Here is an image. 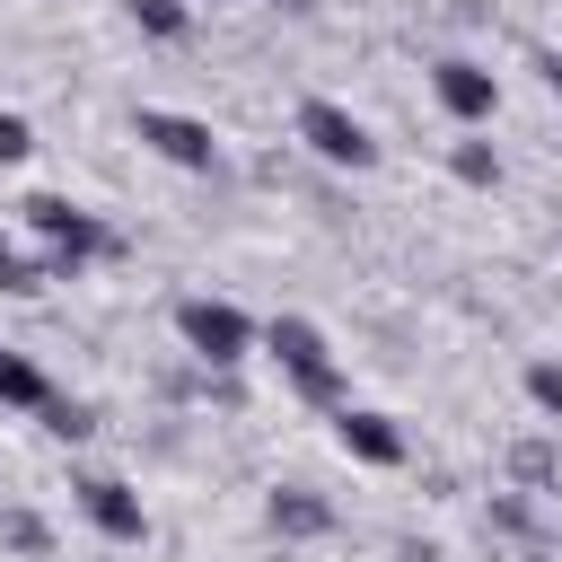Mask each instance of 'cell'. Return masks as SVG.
Returning <instances> with one entry per match:
<instances>
[{
	"label": "cell",
	"instance_id": "cell-8",
	"mask_svg": "<svg viewBox=\"0 0 562 562\" xmlns=\"http://www.w3.org/2000/svg\"><path fill=\"white\" fill-rule=\"evenodd\" d=\"M334 448H342L351 465H404V430H395L386 413H369V404H342V413H334Z\"/></svg>",
	"mask_w": 562,
	"mask_h": 562
},
{
	"label": "cell",
	"instance_id": "cell-9",
	"mask_svg": "<svg viewBox=\"0 0 562 562\" xmlns=\"http://www.w3.org/2000/svg\"><path fill=\"white\" fill-rule=\"evenodd\" d=\"M263 518H272V536H290V544L334 536V501H325V492H307V483H281V492L263 501Z\"/></svg>",
	"mask_w": 562,
	"mask_h": 562
},
{
	"label": "cell",
	"instance_id": "cell-1",
	"mask_svg": "<svg viewBox=\"0 0 562 562\" xmlns=\"http://www.w3.org/2000/svg\"><path fill=\"white\" fill-rule=\"evenodd\" d=\"M18 211H26V228L44 237V272H53V281H79V272H88V263L114 246V228H105L97 211L61 202V193H26Z\"/></svg>",
	"mask_w": 562,
	"mask_h": 562
},
{
	"label": "cell",
	"instance_id": "cell-6",
	"mask_svg": "<svg viewBox=\"0 0 562 562\" xmlns=\"http://www.w3.org/2000/svg\"><path fill=\"white\" fill-rule=\"evenodd\" d=\"M70 501H79V518H88L97 536H114V544H140V536H149V509H140V492H132L123 474H79Z\"/></svg>",
	"mask_w": 562,
	"mask_h": 562
},
{
	"label": "cell",
	"instance_id": "cell-13",
	"mask_svg": "<svg viewBox=\"0 0 562 562\" xmlns=\"http://www.w3.org/2000/svg\"><path fill=\"white\" fill-rule=\"evenodd\" d=\"M44 281H53V272H44V263H35V255H18V246H9V237H0V290H9V299H35V290H44Z\"/></svg>",
	"mask_w": 562,
	"mask_h": 562
},
{
	"label": "cell",
	"instance_id": "cell-12",
	"mask_svg": "<svg viewBox=\"0 0 562 562\" xmlns=\"http://www.w3.org/2000/svg\"><path fill=\"white\" fill-rule=\"evenodd\" d=\"M448 176H457V184H501V149H492V140H457V149H448Z\"/></svg>",
	"mask_w": 562,
	"mask_h": 562
},
{
	"label": "cell",
	"instance_id": "cell-2",
	"mask_svg": "<svg viewBox=\"0 0 562 562\" xmlns=\"http://www.w3.org/2000/svg\"><path fill=\"white\" fill-rule=\"evenodd\" d=\"M263 351L281 360V378H290L307 404H334V413H342V360H334L325 325H307V316H272V325H263Z\"/></svg>",
	"mask_w": 562,
	"mask_h": 562
},
{
	"label": "cell",
	"instance_id": "cell-19",
	"mask_svg": "<svg viewBox=\"0 0 562 562\" xmlns=\"http://www.w3.org/2000/svg\"><path fill=\"white\" fill-rule=\"evenodd\" d=\"M193 9H228V0H193Z\"/></svg>",
	"mask_w": 562,
	"mask_h": 562
},
{
	"label": "cell",
	"instance_id": "cell-4",
	"mask_svg": "<svg viewBox=\"0 0 562 562\" xmlns=\"http://www.w3.org/2000/svg\"><path fill=\"white\" fill-rule=\"evenodd\" d=\"M176 342H184L202 369H237L263 334H255V316H246V307H228V299H202V290H193V299H176Z\"/></svg>",
	"mask_w": 562,
	"mask_h": 562
},
{
	"label": "cell",
	"instance_id": "cell-14",
	"mask_svg": "<svg viewBox=\"0 0 562 562\" xmlns=\"http://www.w3.org/2000/svg\"><path fill=\"white\" fill-rule=\"evenodd\" d=\"M44 430H53V439H88V430H97V413H88L79 395H53V404H44Z\"/></svg>",
	"mask_w": 562,
	"mask_h": 562
},
{
	"label": "cell",
	"instance_id": "cell-18",
	"mask_svg": "<svg viewBox=\"0 0 562 562\" xmlns=\"http://www.w3.org/2000/svg\"><path fill=\"white\" fill-rule=\"evenodd\" d=\"M536 70H544V88H553V97H562V53H544V61H536Z\"/></svg>",
	"mask_w": 562,
	"mask_h": 562
},
{
	"label": "cell",
	"instance_id": "cell-5",
	"mask_svg": "<svg viewBox=\"0 0 562 562\" xmlns=\"http://www.w3.org/2000/svg\"><path fill=\"white\" fill-rule=\"evenodd\" d=\"M132 132H140V149H149V158H167V167H184V176H211V167H220V140H211V123H202V114L140 105V114H132Z\"/></svg>",
	"mask_w": 562,
	"mask_h": 562
},
{
	"label": "cell",
	"instance_id": "cell-3",
	"mask_svg": "<svg viewBox=\"0 0 562 562\" xmlns=\"http://www.w3.org/2000/svg\"><path fill=\"white\" fill-rule=\"evenodd\" d=\"M290 132H299V149H307L316 167H342V176H369V167H378V132H369L351 105H334V97H307Z\"/></svg>",
	"mask_w": 562,
	"mask_h": 562
},
{
	"label": "cell",
	"instance_id": "cell-15",
	"mask_svg": "<svg viewBox=\"0 0 562 562\" xmlns=\"http://www.w3.org/2000/svg\"><path fill=\"white\" fill-rule=\"evenodd\" d=\"M527 395H536V413L562 422V360H527Z\"/></svg>",
	"mask_w": 562,
	"mask_h": 562
},
{
	"label": "cell",
	"instance_id": "cell-11",
	"mask_svg": "<svg viewBox=\"0 0 562 562\" xmlns=\"http://www.w3.org/2000/svg\"><path fill=\"white\" fill-rule=\"evenodd\" d=\"M123 9H132V26L149 44H184L193 35V0H123Z\"/></svg>",
	"mask_w": 562,
	"mask_h": 562
},
{
	"label": "cell",
	"instance_id": "cell-16",
	"mask_svg": "<svg viewBox=\"0 0 562 562\" xmlns=\"http://www.w3.org/2000/svg\"><path fill=\"white\" fill-rule=\"evenodd\" d=\"M26 149H35V123L26 114H0V167H18Z\"/></svg>",
	"mask_w": 562,
	"mask_h": 562
},
{
	"label": "cell",
	"instance_id": "cell-10",
	"mask_svg": "<svg viewBox=\"0 0 562 562\" xmlns=\"http://www.w3.org/2000/svg\"><path fill=\"white\" fill-rule=\"evenodd\" d=\"M44 404H53L44 360H35V351H18V342H0V413H44Z\"/></svg>",
	"mask_w": 562,
	"mask_h": 562
},
{
	"label": "cell",
	"instance_id": "cell-17",
	"mask_svg": "<svg viewBox=\"0 0 562 562\" xmlns=\"http://www.w3.org/2000/svg\"><path fill=\"white\" fill-rule=\"evenodd\" d=\"M0 536H9V544H18V553H44V527H35V518H26V509H9V518H0Z\"/></svg>",
	"mask_w": 562,
	"mask_h": 562
},
{
	"label": "cell",
	"instance_id": "cell-7",
	"mask_svg": "<svg viewBox=\"0 0 562 562\" xmlns=\"http://www.w3.org/2000/svg\"><path fill=\"white\" fill-rule=\"evenodd\" d=\"M430 97H439V114H457V123H492L501 79H492L474 53H439V61H430Z\"/></svg>",
	"mask_w": 562,
	"mask_h": 562
}]
</instances>
